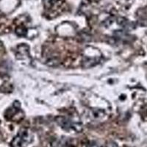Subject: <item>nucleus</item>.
I'll return each instance as SVG.
<instances>
[{
    "label": "nucleus",
    "mask_w": 147,
    "mask_h": 147,
    "mask_svg": "<svg viewBox=\"0 0 147 147\" xmlns=\"http://www.w3.org/2000/svg\"><path fill=\"white\" fill-rule=\"evenodd\" d=\"M31 142V136L27 129H22L12 141L13 147H26Z\"/></svg>",
    "instance_id": "1"
},
{
    "label": "nucleus",
    "mask_w": 147,
    "mask_h": 147,
    "mask_svg": "<svg viewBox=\"0 0 147 147\" xmlns=\"http://www.w3.org/2000/svg\"><path fill=\"white\" fill-rule=\"evenodd\" d=\"M56 121L57 122V124H58L60 127H62V128H63L64 129H65V130H69V129L71 128H74L78 131V129H77V124H72L71 122L69 120H68L67 119H65V118L57 117V119H56Z\"/></svg>",
    "instance_id": "2"
},
{
    "label": "nucleus",
    "mask_w": 147,
    "mask_h": 147,
    "mask_svg": "<svg viewBox=\"0 0 147 147\" xmlns=\"http://www.w3.org/2000/svg\"><path fill=\"white\" fill-rule=\"evenodd\" d=\"M44 5H45L46 7L49 8V7H51L52 6H53L54 4L57 2V0H44Z\"/></svg>",
    "instance_id": "3"
},
{
    "label": "nucleus",
    "mask_w": 147,
    "mask_h": 147,
    "mask_svg": "<svg viewBox=\"0 0 147 147\" xmlns=\"http://www.w3.org/2000/svg\"><path fill=\"white\" fill-rule=\"evenodd\" d=\"M16 32H17V34H18L19 35H24L26 34V30L24 28H22V27H20V28L17 29Z\"/></svg>",
    "instance_id": "4"
},
{
    "label": "nucleus",
    "mask_w": 147,
    "mask_h": 147,
    "mask_svg": "<svg viewBox=\"0 0 147 147\" xmlns=\"http://www.w3.org/2000/svg\"><path fill=\"white\" fill-rule=\"evenodd\" d=\"M107 147H119L118 146V144L116 143L113 142V141H111V142H109L107 144Z\"/></svg>",
    "instance_id": "5"
}]
</instances>
